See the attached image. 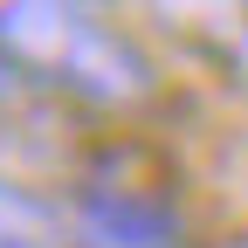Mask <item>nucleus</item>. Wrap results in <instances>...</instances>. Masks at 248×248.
I'll list each match as a JSON object with an SVG mask.
<instances>
[{
    "label": "nucleus",
    "mask_w": 248,
    "mask_h": 248,
    "mask_svg": "<svg viewBox=\"0 0 248 248\" xmlns=\"http://www.w3.org/2000/svg\"><path fill=\"white\" fill-rule=\"evenodd\" d=\"M0 55L21 76L55 83L83 104H138L159 90L152 55L124 35V28L97 21L90 7H55V0H14L0 7Z\"/></svg>",
    "instance_id": "1"
},
{
    "label": "nucleus",
    "mask_w": 248,
    "mask_h": 248,
    "mask_svg": "<svg viewBox=\"0 0 248 248\" xmlns=\"http://www.w3.org/2000/svg\"><path fill=\"white\" fill-rule=\"evenodd\" d=\"M69 234L83 248H186V221L159 186H76Z\"/></svg>",
    "instance_id": "2"
},
{
    "label": "nucleus",
    "mask_w": 248,
    "mask_h": 248,
    "mask_svg": "<svg viewBox=\"0 0 248 248\" xmlns=\"http://www.w3.org/2000/svg\"><path fill=\"white\" fill-rule=\"evenodd\" d=\"M0 248H69L55 200H42L21 179H0Z\"/></svg>",
    "instance_id": "3"
}]
</instances>
